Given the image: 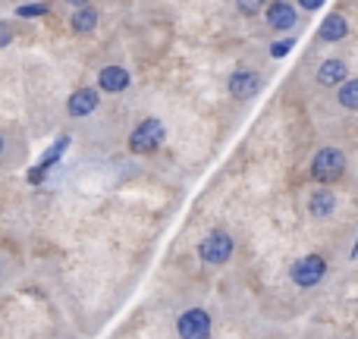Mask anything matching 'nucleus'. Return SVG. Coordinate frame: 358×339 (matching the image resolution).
Returning <instances> with one entry per match:
<instances>
[{"label":"nucleus","instance_id":"1","mask_svg":"<svg viewBox=\"0 0 358 339\" xmlns=\"http://www.w3.org/2000/svg\"><path fill=\"white\" fill-rule=\"evenodd\" d=\"M164 138H167V129H164V123L157 117H148V120H142V123L132 129L129 151H132V154H151V151L161 148Z\"/></svg>","mask_w":358,"mask_h":339},{"label":"nucleus","instance_id":"2","mask_svg":"<svg viewBox=\"0 0 358 339\" xmlns=\"http://www.w3.org/2000/svg\"><path fill=\"white\" fill-rule=\"evenodd\" d=\"M236 252V242L229 233H223V229H214V233H208L201 242H198V258L204 261V264H227L229 258H233Z\"/></svg>","mask_w":358,"mask_h":339},{"label":"nucleus","instance_id":"3","mask_svg":"<svg viewBox=\"0 0 358 339\" xmlns=\"http://www.w3.org/2000/svg\"><path fill=\"white\" fill-rule=\"evenodd\" d=\"M324 277H327V261H324L321 254H305V258H299L289 271V280L299 286V289H315Z\"/></svg>","mask_w":358,"mask_h":339},{"label":"nucleus","instance_id":"4","mask_svg":"<svg viewBox=\"0 0 358 339\" xmlns=\"http://www.w3.org/2000/svg\"><path fill=\"white\" fill-rule=\"evenodd\" d=\"M343 173H346V154L340 148H321L315 154V161H311V176L317 182H334Z\"/></svg>","mask_w":358,"mask_h":339},{"label":"nucleus","instance_id":"5","mask_svg":"<svg viewBox=\"0 0 358 339\" xmlns=\"http://www.w3.org/2000/svg\"><path fill=\"white\" fill-rule=\"evenodd\" d=\"M210 315L204 308H189L179 315L176 321V333L179 339H210Z\"/></svg>","mask_w":358,"mask_h":339},{"label":"nucleus","instance_id":"6","mask_svg":"<svg viewBox=\"0 0 358 339\" xmlns=\"http://www.w3.org/2000/svg\"><path fill=\"white\" fill-rule=\"evenodd\" d=\"M227 92H229V98H236V101L255 98V94L261 92L258 73H252V69H236V73L229 75V82H227Z\"/></svg>","mask_w":358,"mask_h":339},{"label":"nucleus","instance_id":"7","mask_svg":"<svg viewBox=\"0 0 358 339\" xmlns=\"http://www.w3.org/2000/svg\"><path fill=\"white\" fill-rule=\"evenodd\" d=\"M296 19H299V10L289 0H277V3L267 6V25L277 31H289L296 25Z\"/></svg>","mask_w":358,"mask_h":339},{"label":"nucleus","instance_id":"8","mask_svg":"<svg viewBox=\"0 0 358 339\" xmlns=\"http://www.w3.org/2000/svg\"><path fill=\"white\" fill-rule=\"evenodd\" d=\"M98 104H101L98 88H79V92L66 101V110H69V117H88V113L98 110Z\"/></svg>","mask_w":358,"mask_h":339},{"label":"nucleus","instance_id":"9","mask_svg":"<svg viewBox=\"0 0 358 339\" xmlns=\"http://www.w3.org/2000/svg\"><path fill=\"white\" fill-rule=\"evenodd\" d=\"M129 88V73L123 66H104L98 73V92H107V94H120Z\"/></svg>","mask_w":358,"mask_h":339},{"label":"nucleus","instance_id":"10","mask_svg":"<svg viewBox=\"0 0 358 339\" xmlns=\"http://www.w3.org/2000/svg\"><path fill=\"white\" fill-rule=\"evenodd\" d=\"M315 79H317V85H324V88H336L340 82H346V63H343L340 57H330V60H324L321 66H317Z\"/></svg>","mask_w":358,"mask_h":339},{"label":"nucleus","instance_id":"11","mask_svg":"<svg viewBox=\"0 0 358 339\" xmlns=\"http://www.w3.org/2000/svg\"><path fill=\"white\" fill-rule=\"evenodd\" d=\"M336 210V195L330 189H317V192H311V198H308V214L311 217H317V220H324V217H330Z\"/></svg>","mask_w":358,"mask_h":339},{"label":"nucleus","instance_id":"12","mask_svg":"<svg viewBox=\"0 0 358 339\" xmlns=\"http://www.w3.org/2000/svg\"><path fill=\"white\" fill-rule=\"evenodd\" d=\"M94 25H98V10L94 6H76L73 16H69V29L76 31V35H88V31H94Z\"/></svg>","mask_w":358,"mask_h":339},{"label":"nucleus","instance_id":"13","mask_svg":"<svg viewBox=\"0 0 358 339\" xmlns=\"http://www.w3.org/2000/svg\"><path fill=\"white\" fill-rule=\"evenodd\" d=\"M317 35H321V41H343V38L349 35V22H346V16H340V13H330L327 19H324L321 22V31H317Z\"/></svg>","mask_w":358,"mask_h":339},{"label":"nucleus","instance_id":"14","mask_svg":"<svg viewBox=\"0 0 358 339\" xmlns=\"http://www.w3.org/2000/svg\"><path fill=\"white\" fill-rule=\"evenodd\" d=\"M66 145H69V138H66V136H63V138H57V142H54V148H50L48 154H44L41 167H35V170H31V182H41V179H44V173H48V167H54V164L60 161V154H63V151H66Z\"/></svg>","mask_w":358,"mask_h":339},{"label":"nucleus","instance_id":"15","mask_svg":"<svg viewBox=\"0 0 358 339\" xmlns=\"http://www.w3.org/2000/svg\"><path fill=\"white\" fill-rule=\"evenodd\" d=\"M340 107L358 110V79H349V82L340 85Z\"/></svg>","mask_w":358,"mask_h":339},{"label":"nucleus","instance_id":"16","mask_svg":"<svg viewBox=\"0 0 358 339\" xmlns=\"http://www.w3.org/2000/svg\"><path fill=\"white\" fill-rule=\"evenodd\" d=\"M48 13V3H22V6H16V16H22V19H38V16H44Z\"/></svg>","mask_w":358,"mask_h":339},{"label":"nucleus","instance_id":"17","mask_svg":"<svg viewBox=\"0 0 358 339\" xmlns=\"http://www.w3.org/2000/svg\"><path fill=\"white\" fill-rule=\"evenodd\" d=\"M292 44H296V41H292V38H283V41H277V44H273V48H271V54L280 60V57H286V54H289V50H292Z\"/></svg>","mask_w":358,"mask_h":339},{"label":"nucleus","instance_id":"18","mask_svg":"<svg viewBox=\"0 0 358 339\" xmlns=\"http://www.w3.org/2000/svg\"><path fill=\"white\" fill-rule=\"evenodd\" d=\"M10 41H13V25L10 22H0V48H6Z\"/></svg>","mask_w":358,"mask_h":339},{"label":"nucleus","instance_id":"19","mask_svg":"<svg viewBox=\"0 0 358 339\" xmlns=\"http://www.w3.org/2000/svg\"><path fill=\"white\" fill-rule=\"evenodd\" d=\"M236 10L245 13V16H255V13L261 10V3H252V0H242V3H236Z\"/></svg>","mask_w":358,"mask_h":339},{"label":"nucleus","instance_id":"20","mask_svg":"<svg viewBox=\"0 0 358 339\" xmlns=\"http://www.w3.org/2000/svg\"><path fill=\"white\" fill-rule=\"evenodd\" d=\"M299 6H302V10H311V13H315V10H321V0H302V3H296V10H299Z\"/></svg>","mask_w":358,"mask_h":339},{"label":"nucleus","instance_id":"21","mask_svg":"<svg viewBox=\"0 0 358 339\" xmlns=\"http://www.w3.org/2000/svg\"><path fill=\"white\" fill-rule=\"evenodd\" d=\"M3 148H6V138H3V136H0V154H3Z\"/></svg>","mask_w":358,"mask_h":339},{"label":"nucleus","instance_id":"22","mask_svg":"<svg viewBox=\"0 0 358 339\" xmlns=\"http://www.w3.org/2000/svg\"><path fill=\"white\" fill-rule=\"evenodd\" d=\"M352 258L358 261V239H355V248H352Z\"/></svg>","mask_w":358,"mask_h":339},{"label":"nucleus","instance_id":"23","mask_svg":"<svg viewBox=\"0 0 358 339\" xmlns=\"http://www.w3.org/2000/svg\"><path fill=\"white\" fill-rule=\"evenodd\" d=\"M0 277H3V267H0Z\"/></svg>","mask_w":358,"mask_h":339}]
</instances>
